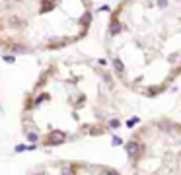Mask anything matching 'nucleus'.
<instances>
[{
    "instance_id": "nucleus-1",
    "label": "nucleus",
    "mask_w": 181,
    "mask_h": 175,
    "mask_svg": "<svg viewBox=\"0 0 181 175\" xmlns=\"http://www.w3.org/2000/svg\"><path fill=\"white\" fill-rule=\"evenodd\" d=\"M127 109L125 88L92 56L55 59L37 74L20 107V129L35 148H60L113 132Z\"/></svg>"
},
{
    "instance_id": "nucleus-2",
    "label": "nucleus",
    "mask_w": 181,
    "mask_h": 175,
    "mask_svg": "<svg viewBox=\"0 0 181 175\" xmlns=\"http://www.w3.org/2000/svg\"><path fill=\"white\" fill-rule=\"evenodd\" d=\"M115 78L146 99L181 78V0H119L105 27Z\"/></svg>"
},
{
    "instance_id": "nucleus-3",
    "label": "nucleus",
    "mask_w": 181,
    "mask_h": 175,
    "mask_svg": "<svg viewBox=\"0 0 181 175\" xmlns=\"http://www.w3.org/2000/svg\"><path fill=\"white\" fill-rule=\"evenodd\" d=\"M92 22V0H0V53L60 51L82 41Z\"/></svg>"
},
{
    "instance_id": "nucleus-4",
    "label": "nucleus",
    "mask_w": 181,
    "mask_h": 175,
    "mask_svg": "<svg viewBox=\"0 0 181 175\" xmlns=\"http://www.w3.org/2000/svg\"><path fill=\"white\" fill-rule=\"evenodd\" d=\"M129 175H181V121L156 117L125 142Z\"/></svg>"
},
{
    "instance_id": "nucleus-5",
    "label": "nucleus",
    "mask_w": 181,
    "mask_h": 175,
    "mask_svg": "<svg viewBox=\"0 0 181 175\" xmlns=\"http://www.w3.org/2000/svg\"><path fill=\"white\" fill-rule=\"evenodd\" d=\"M28 175H123V173L117 167L107 166V163L56 158V160L31 167Z\"/></svg>"
}]
</instances>
